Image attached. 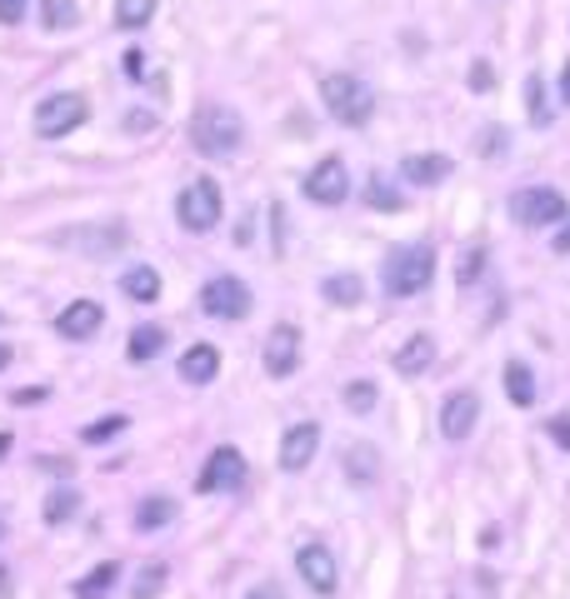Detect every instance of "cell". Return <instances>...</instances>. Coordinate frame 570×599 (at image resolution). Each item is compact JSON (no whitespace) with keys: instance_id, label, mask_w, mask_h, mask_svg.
I'll return each mask as SVG.
<instances>
[{"instance_id":"ab89813d","label":"cell","mask_w":570,"mask_h":599,"mask_svg":"<svg viewBox=\"0 0 570 599\" xmlns=\"http://www.w3.org/2000/svg\"><path fill=\"white\" fill-rule=\"evenodd\" d=\"M246 599H281V595H275V589H250Z\"/></svg>"},{"instance_id":"7402d4cb","label":"cell","mask_w":570,"mask_h":599,"mask_svg":"<svg viewBox=\"0 0 570 599\" xmlns=\"http://www.w3.org/2000/svg\"><path fill=\"white\" fill-rule=\"evenodd\" d=\"M161 350H166V330H155V325L131 330V360H155Z\"/></svg>"},{"instance_id":"74e56055","label":"cell","mask_w":570,"mask_h":599,"mask_svg":"<svg viewBox=\"0 0 570 599\" xmlns=\"http://www.w3.org/2000/svg\"><path fill=\"white\" fill-rule=\"evenodd\" d=\"M556 255H570V225H560L556 230Z\"/></svg>"},{"instance_id":"44dd1931","label":"cell","mask_w":570,"mask_h":599,"mask_svg":"<svg viewBox=\"0 0 570 599\" xmlns=\"http://www.w3.org/2000/svg\"><path fill=\"white\" fill-rule=\"evenodd\" d=\"M321 295L331 306H356L360 295H366V285H360V275H331V280L321 285Z\"/></svg>"},{"instance_id":"5b68a950","label":"cell","mask_w":570,"mask_h":599,"mask_svg":"<svg viewBox=\"0 0 570 599\" xmlns=\"http://www.w3.org/2000/svg\"><path fill=\"white\" fill-rule=\"evenodd\" d=\"M511 215H515V225H525V230L560 225V220H566V195H560V190H546V185L515 190V195H511Z\"/></svg>"},{"instance_id":"3957f363","label":"cell","mask_w":570,"mask_h":599,"mask_svg":"<svg viewBox=\"0 0 570 599\" xmlns=\"http://www.w3.org/2000/svg\"><path fill=\"white\" fill-rule=\"evenodd\" d=\"M321 100L331 110V120H341V125H366L376 116V91L366 81H356V75H325Z\"/></svg>"},{"instance_id":"7a4b0ae2","label":"cell","mask_w":570,"mask_h":599,"mask_svg":"<svg viewBox=\"0 0 570 599\" xmlns=\"http://www.w3.org/2000/svg\"><path fill=\"white\" fill-rule=\"evenodd\" d=\"M430 275H436V255H430L426 245H401V250H391V255H385L380 285H385V295L405 300V295H420V290H426Z\"/></svg>"},{"instance_id":"d6986e66","label":"cell","mask_w":570,"mask_h":599,"mask_svg":"<svg viewBox=\"0 0 570 599\" xmlns=\"http://www.w3.org/2000/svg\"><path fill=\"white\" fill-rule=\"evenodd\" d=\"M116 579H120V564H116V560L95 564L85 579H75V599H100V595H110V589H116Z\"/></svg>"},{"instance_id":"5bb4252c","label":"cell","mask_w":570,"mask_h":599,"mask_svg":"<svg viewBox=\"0 0 570 599\" xmlns=\"http://www.w3.org/2000/svg\"><path fill=\"white\" fill-rule=\"evenodd\" d=\"M100 325H106V310L95 306V300H71V306L56 315V330L66 340H91Z\"/></svg>"},{"instance_id":"60d3db41","label":"cell","mask_w":570,"mask_h":599,"mask_svg":"<svg viewBox=\"0 0 570 599\" xmlns=\"http://www.w3.org/2000/svg\"><path fill=\"white\" fill-rule=\"evenodd\" d=\"M560 95L570 100V65H566V75H560Z\"/></svg>"},{"instance_id":"b9f144b4","label":"cell","mask_w":570,"mask_h":599,"mask_svg":"<svg viewBox=\"0 0 570 599\" xmlns=\"http://www.w3.org/2000/svg\"><path fill=\"white\" fill-rule=\"evenodd\" d=\"M5 364H11V350H5V345H0V370H5Z\"/></svg>"},{"instance_id":"8d00e7d4","label":"cell","mask_w":570,"mask_h":599,"mask_svg":"<svg viewBox=\"0 0 570 599\" xmlns=\"http://www.w3.org/2000/svg\"><path fill=\"white\" fill-rule=\"evenodd\" d=\"M500 141H506V135H500V130L490 125V130H486V141H480V151H486V155H500Z\"/></svg>"},{"instance_id":"4316f807","label":"cell","mask_w":570,"mask_h":599,"mask_svg":"<svg viewBox=\"0 0 570 599\" xmlns=\"http://www.w3.org/2000/svg\"><path fill=\"white\" fill-rule=\"evenodd\" d=\"M40 15H46L50 31H71V25H75V5H71V0H46Z\"/></svg>"},{"instance_id":"4dcf8cb0","label":"cell","mask_w":570,"mask_h":599,"mask_svg":"<svg viewBox=\"0 0 570 599\" xmlns=\"http://www.w3.org/2000/svg\"><path fill=\"white\" fill-rule=\"evenodd\" d=\"M525 95H531V125H546L550 110H546V95H541V75H531V81H525Z\"/></svg>"},{"instance_id":"7c38bea8","label":"cell","mask_w":570,"mask_h":599,"mask_svg":"<svg viewBox=\"0 0 570 599\" xmlns=\"http://www.w3.org/2000/svg\"><path fill=\"white\" fill-rule=\"evenodd\" d=\"M316 450H321V424L316 420H306V424H296V430H285V440H281V470H306L310 459H316Z\"/></svg>"},{"instance_id":"d6a6232c","label":"cell","mask_w":570,"mask_h":599,"mask_svg":"<svg viewBox=\"0 0 570 599\" xmlns=\"http://www.w3.org/2000/svg\"><path fill=\"white\" fill-rule=\"evenodd\" d=\"M480 260H486V250H471V255H465V260H461V285L480 280Z\"/></svg>"},{"instance_id":"836d02e7","label":"cell","mask_w":570,"mask_h":599,"mask_svg":"<svg viewBox=\"0 0 570 599\" xmlns=\"http://www.w3.org/2000/svg\"><path fill=\"white\" fill-rule=\"evenodd\" d=\"M25 21V0H0V25H21Z\"/></svg>"},{"instance_id":"277c9868","label":"cell","mask_w":570,"mask_h":599,"mask_svg":"<svg viewBox=\"0 0 570 599\" xmlns=\"http://www.w3.org/2000/svg\"><path fill=\"white\" fill-rule=\"evenodd\" d=\"M176 215H180L186 230H195V236L215 230V220H221V185H215V180H190L176 200Z\"/></svg>"},{"instance_id":"e575fe53","label":"cell","mask_w":570,"mask_h":599,"mask_svg":"<svg viewBox=\"0 0 570 599\" xmlns=\"http://www.w3.org/2000/svg\"><path fill=\"white\" fill-rule=\"evenodd\" d=\"M550 440H556L560 450H570V415H566V410H560L556 420H550Z\"/></svg>"},{"instance_id":"30bf717a","label":"cell","mask_w":570,"mask_h":599,"mask_svg":"<svg viewBox=\"0 0 570 599\" xmlns=\"http://www.w3.org/2000/svg\"><path fill=\"white\" fill-rule=\"evenodd\" d=\"M296 364H300V330L296 325H275L271 335H265V375L285 380Z\"/></svg>"},{"instance_id":"8992f818","label":"cell","mask_w":570,"mask_h":599,"mask_svg":"<svg viewBox=\"0 0 570 599\" xmlns=\"http://www.w3.org/2000/svg\"><path fill=\"white\" fill-rule=\"evenodd\" d=\"M201 310H205L211 320H246V315H250V290H246V280H236V275H215V280H205Z\"/></svg>"},{"instance_id":"6da1fadb","label":"cell","mask_w":570,"mask_h":599,"mask_svg":"<svg viewBox=\"0 0 570 599\" xmlns=\"http://www.w3.org/2000/svg\"><path fill=\"white\" fill-rule=\"evenodd\" d=\"M190 141H195V151L201 155H230L240 141H246V120L236 116L230 106H201L195 110V120H190Z\"/></svg>"},{"instance_id":"f546056e","label":"cell","mask_w":570,"mask_h":599,"mask_svg":"<svg viewBox=\"0 0 570 599\" xmlns=\"http://www.w3.org/2000/svg\"><path fill=\"white\" fill-rule=\"evenodd\" d=\"M161 585H166V564H151V570H141V579H135V599L161 595Z\"/></svg>"},{"instance_id":"83f0119b","label":"cell","mask_w":570,"mask_h":599,"mask_svg":"<svg viewBox=\"0 0 570 599\" xmlns=\"http://www.w3.org/2000/svg\"><path fill=\"white\" fill-rule=\"evenodd\" d=\"M345 405H351L356 415H370V410H376V385H370V380H356V385H345Z\"/></svg>"},{"instance_id":"ffe728a7","label":"cell","mask_w":570,"mask_h":599,"mask_svg":"<svg viewBox=\"0 0 570 599\" xmlns=\"http://www.w3.org/2000/svg\"><path fill=\"white\" fill-rule=\"evenodd\" d=\"M176 519V500L170 494H151L141 510H135V529H161Z\"/></svg>"},{"instance_id":"d590c367","label":"cell","mask_w":570,"mask_h":599,"mask_svg":"<svg viewBox=\"0 0 570 599\" xmlns=\"http://www.w3.org/2000/svg\"><path fill=\"white\" fill-rule=\"evenodd\" d=\"M126 75H131V81H141V75H145V56H141V50H126Z\"/></svg>"},{"instance_id":"f1b7e54d","label":"cell","mask_w":570,"mask_h":599,"mask_svg":"<svg viewBox=\"0 0 570 599\" xmlns=\"http://www.w3.org/2000/svg\"><path fill=\"white\" fill-rule=\"evenodd\" d=\"M120 430H126V415H106V420L100 424H85V445H100V440H110V435H120Z\"/></svg>"},{"instance_id":"9a60e30c","label":"cell","mask_w":570,"mask_h":599,"mask_svg":"<svg viewBox=\"0 0 570 599\" xmlns=\"http://www.w3.org/2000/svg\"><path fill=\"white\" fill-rule=\"evenodd\" d=\"M430 360H436V340H430V335H411V340L391 355L395 375H426Z\"/></svg>"},{"instance_id":"8fae6325","label":"cell","mask_w":570,"mask_h":599,"mask_svg":"<svg viewBox=\"0 0 570 599\" xmlns=\"http://www.w3.org/2000/svg\"><path fill=\"white\" fill-rule=\"evenodd\" d=\"M240 480H246V459H240V450L221 445L211 459H205V470H201V494H215V490H236Z\"/></svg>"},{"instance_id":"cb8c5ba5","label":"cell","mask_w":570,"mask_h":599,"mask_svg":"<svg viewBox=\"0 0 570 599\" xmlns=\"http://www.w3.org/2000/svg\"><path fill=\"white\" fill-rule=\"evenodd\" d=\"M151 15H155V0H116V21L126 31H141Z\"/></svg>"},{"instance_id":"484cf974","label":"cell","mask_w":570,"mask_h":599,"mask_svg":"<svg viewBox=\"0 0 570 599\" xmlns=\"http://www.w3.org/2000/svg\"><path fill=\"white\" fill-rule=\"evenodd\" d=\"M75 505H81V494L75 490H56L46 500V525H66V519L75 515Z\"/></svg>"},{"instance_id":"d4e9b609","label":"cell","mask_w":570,"mask_h":599,"mask_svg":"<svg viewBox=\"0 0 570 599\" xmlns=\"http://www.w3.org/2000/svg\"><path fill=\"white\" fill-rule=\"evenodd\" d=\"M345 470H351V480L370 484V480H376V470H380V465H376V450H370V445H356L351 455H345Z\"/></svg>"},{"instance_id":"1f68e13d","label":"cell","mask_w":570,"mask_h":599,"mask_svg":"<svg viewBox=\"0 0 570 599\" xmlns=\"http://www.w3.org/2000/svg\"><path fill=\"white\" fill-rule=\"evenodd\" d=\"M366 200L376 205V211H401V205H405V195H401V190H391V185H370Z\"/></svg>"},{"instance_id":"ac0fdd59","label":"cell","mask_w":570,"mask_h":599,"mask_svg":"<svg viewBox=\"0 0 570 599\" xmlns=\"http://www.w3.org/2000/svg\"><path fill=\"white\" fill-rule=\"evenodd\" d=\"M120 290L131 295L135 306H151L155 295H161V275H155L151 265H135V271H126V275H120Z\"/></svg>"},{"instance_id":"ba28073f","label":"cell","mask_w":570,"mask_h":599,"mask_svg":"<svg viewBox=\"0 0 570 599\" xmlns=\"http://www.w3.org/2000/svg\"><path fill=\"white\" fill-rule=\"evenodd\" d=\"M306 195L316 200V205H341V200L351 195V170H345V160L325 155V160L306 176Z\"/></svg>"},{"instance_id":"f35d334b","label":"cell","mask_w":570,"mask_h":599,"mask_svg":"<svg viewBox=\"0 0 570 599\" xmlns=\"http://www.w3.org/2000/svg\"><path fill=\"white\" fill-rule=\"evenodd\" d=\"M471 81H475V91H486V85H490V65H475Z\"/></svg>"},{"instance_id":"ee69618b","label":"cell","mask_w":570,"mask_h":599,"mask_svg":"<svg viewBox=\"0 0 570 599\" xmlns=\"http://www.w3.org/2000/svg\"><path fill=\"white\" fill-rule=\"evenodd\" d=\"M5 579H11V575H5V570H0V595H5Z\"/></svg>"},{"instance_id":"f6af8a7d","label":"cell","mask_w":570,"mask_h":599,"mask_svg":"<svg viewBox=\"0 0 570 599\" xmlns=\"http://www.w3.org/2000/svg\"><path fill=\"white\" fill-rule=\"evenodd\" d=\"M0 535H5V525H0Z\"/></svg>"},{"instance_id":"603a6c76","label":"cell","mask_w":570,"mask_h":599,"mask_svg":"<svg viewBox=\"0 0 570 599\" xmlns=\"http://www.w3.org/2000/svg\"><path fill=\"white\" fill-rule=\"evenodd\" d=\"M506 390H511L515 405H535V380H531V370H525L521 360L506 364Z\"/></svg>"},{"instance_id":"4fadbf2b","label":"cell","mask_w":570,"mask_h":599,"mask_svg":"<svg viewBox=\"0 0 570 599\" xmlns=\"http://www.w3.org/2000/svg\"><path fill=\"white\" fill-rule=\"evenodd\" d=\"M475 415H480L475 390H455V395L440 405V435H446V440H465L475 430Z\"/></svg>"},{"instance_id":"2e32d148","label":"cell","mask_w":570,"mask_h":599,"mask_svg":"<svg viewBox=\"0 0 570 599\" xmlns=\"http://www.w3.org/2000/svg\"><path fill=\"white\" fill-rule=\"evenodd\" d=\"M215 370H221L215 345H190V350L180 355V380H186V385H211Z\"/></svg>"},{"instance_id":"e0dca14e","label":"cell","mask_w":570,"mask_h":599,"mask_svg":"<svg viewBox=\"0 0 570 599\" xmlns=\"http://www.w3.org/2000/svg\"><path fill=\"white\" fill-rule=\"evenodd\" d=\"M401 176L411 180V185H440V180L451 176V160H446V155H405Z\"/></svg>"},{"instance_id":"52a82bcc","label":"cell","mask_w":570,"mask_h":599,"mask_svg":"<svg viewBox=\"0 0 570 599\" xmlns=\"http://www.w3.org/2000/svg\"><path fill=\"white\" fill-rule=\"evenodd\" d=\"M75 125H85V100L81 95H46V100L36 106V135H46V141L71 135Z\"/></svg>"},{"instance_id":"9c48e42d","label":"cell","mask_w":570,"mask_h":599,"mask_svg":"<svg viewBox=\"0 0 570 599\" xmlns=\"http://www.w3.org/2000/svg\"><path fill=\"white\" fill-rule=\"evenodd\" d=\"M296 570H300V579H306L316 595H335L341 570H335V554L325 550V544H300V550H296Z\"/></svg>"},{"instance_id":"7bdbcfd3","label":"cell","mask_w":570,"mask_h":599,"mask_svg":"<svg viewBox=\"0 0 570 599\" xmlns=\"http://www.w3.org/2000/svg\"><path fill=\"white\" fill-rule=\"evenodd\" d=\"M0 455H11V435H0Z\"/></svg>"}]
</instances>
